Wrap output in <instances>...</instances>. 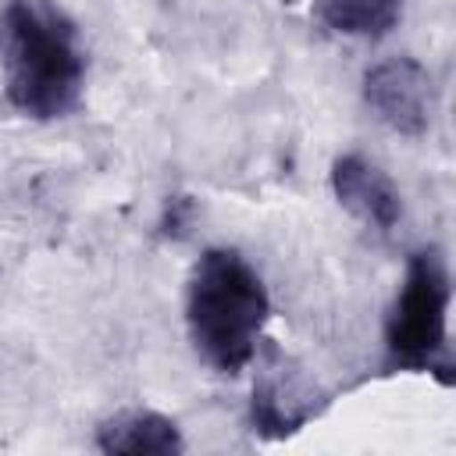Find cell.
Here are the masks:
<instances>
[{
  "mask_svg": "<svg viewBox=\"0 0 456 456\" xmlns=\"http://www.w3.org/2000/svg\"><path fill=\"white\" fill-rule=\"evenodd\" d=\"M271 296L260 271L228 246H210L185 281V331L196 356L217 374H239L256 360Z\"/></svg>",
  "mask_w": 456,
  "mask_h": 456,
  "instance_id": "cell-2",
  "label": "cell"
},
{
  "mask_svg": "<svg viewBox=\"0 0 456 456\" xmlns=\"http://www.w3.org/2000/svg\"><path fill=\"white\" fill-rule=\"evenodd\" d=\"M367 110L395 135L420 139L435 121V78L417 57H385L363 71L360 82Z\"/></svg>",
  "mask_w": 456,
  "mask_h": 456,
  "instance_id": "cell-5",
  "label": "cell"
},
{
  "mask_svg": "<svg viewBox=\"0 0 456 456\" xmlns=\"http://www.w3.org/2000/svg\"><path fill=\"white\" fill-rule=\"evenodd\" d=\"M331 395L321 381L278 346H267L253 392H249V424L260 438H292L310 420L328 410Z\"/></svg>",
  "mask_w": 456,
  "mask_h": 456,
  "instance_id": "cell-4",
  "label": "cell"
},
{
  "mask_svg": "<svg viewBox=\"0 0 456 456\" xmlns=\"http://www.w3.org/2000/svg\"><path fill=\"white\" fill-rule=\"evenodd\" d=\"M449 303L452 281L445 256L435 246L413 249L385 314V367L388 370H428L442 385L449 374Z\"/></svg>",
  "mask_w": 456,
  "mask_h": 456,
  "instance_id": "cell-3",
  "label": "cell"
},
{
  "mask_svg": "<svg viewBox=\"0 0 456 456\" xmlns=\"http://www.w3.org/2000/svg\"><path fill=\"white\" fill-rule=\"evenodd\" d=\"M4 96L28 121L68 118L86 93V43L57 0H7L0 11Z\"/></svg>",
  "mask_w": 456,
  "mask_h": 456,
  "instance_id": "cell-1",
  "label": "cell"
},
{
  "mask_svg": "<svg viewBox=\"0 0 456 456\" xmlns=\"http://www.w3.org/2000/svg\"><path fill=\"white\" fill-rule=\"evenodd\" d=\"M331 196L338 207H346L356 221H363L374 232H392L403 221V196L388 171H381L363 153H342L331 160L328 171Z\"/></svg>",
  "mask_w": 456,
  "mask_h": 456,
  "instance_id": "cell-6",
  "label": "cell"
},
{
  "mask_svg": "<svg viewBox=\"0 0 456 456\" xmlns=\"http://www.w3.org/2000/svg\"><path fill=\"white\" fill-rule=\"evenodd\" d=\"M93 449L103 456H178L185 452V438L167 413L128 406L96 424Z\"/></svg>",
  "mask_w": 456,
  "mask_h": 456,
  "instance_id": "cell-7",
  "label": "cell"
},
{
  "mask_svg": "<svg viewBox=\"0 0 456 456\" xmlns=\"http://www.w3.org/2000/svg\"><path fill=\"white\" fill-rule=\"evenodd\" d=\"M317 21L349 39H381L403 21V0H314Z\"/></svg>",
  "mask_w": 456,
  "mask_h": 456,
  "instance_id": "cell-8",
  "label": "cell"
}]
</instances>
